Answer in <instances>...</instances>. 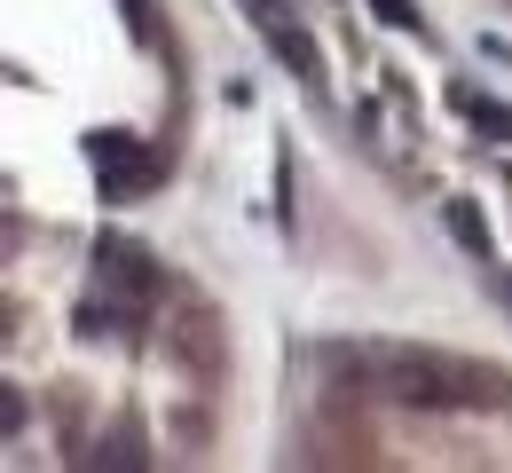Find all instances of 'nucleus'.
Here are the masks:
<instances>
[{"instance_id": "f257e3e1", "label": "nucleus", "mask_w": 512, "mask_h": 473, "mask_svg": "<svg viewBox=\"0 0 512 473\" xmlns=\"http://www.w3.org/2000/svg\"><path fill=\"white\" fill-rule=\"evenodd\" d=\"M87 158L103 166V190H111V198H134V190H150V182H158V166H150L127 135H87Z\"/></svg>"}, {"instance_id": "f03ea898", "label": "nucleus", "mask_w": 512, "mask_h": 473, "mask_svg": "<svg viewBox=\"0 0 512 473\" xmlns=\"http://www.w3.org/2000/svg\"><path fill=\"white\" fill-rule=\"evenodd\" d=\"M95 269H103L111 292H127V300H142V308L158 300V269H150V253H142V245H119V237H111V245L95 253Z\"/></svg>"}, {"instance_id": "7ed1b4c3", "label": "nucleus", "mask_w": 512, "mask_h": 473, "mask_svg": "<svg viewBox=\"0 0 512 473\" xmlns=\"http://www.w3.org/2000/svg\"><path fill=\"white\" fill-rule=\"evenodd\" d=\"M79 332L87 339H134L142 332V300H87V308H79Z\"/></svg>"}, {"instance_id": "20e7f679", "label": "nucleus", "mask_w": 512, "mask_h": 473, "mask_svg": "<svg viewBox=\"0 0 512 473\" xmlns=\"http://www.w3.org/2000/svg\"><path fill=\"white\" fill-rule=\"evenodd\" d=\"M457 111L481 127L489 142H512V103H497V95H481V87H457Z\"/></svg>"}, {"instance_id": "39448f33", "label": "nucleus", "mask_w": 512, "mask_h": 473, "mask_svg": "<svg viewBox=\"0 0 512 473\" xmlns=\"http://www.w3.org/2000/svg\"><path fill=\"white\" fill-rule=\"evenodd\" d=\"M268 40H276V56H284V64L300 71L308 87H316V79H323V56H316V40H308L300 24H268Z\"/></svg>"}, {"instance_id": "423d86ee", "label": "nucleus", "mask_w": 512, "mask_h": 473, "mask_svg": "<svg viewBox=\"0 0 512 473\" xmlns=\"http://www.w3.org/2000/svg\"><path fill=\"white\" fill-rule=\"evenodd\" d=\"M442 221H449V237H457L473 261L489 253V221H481V205H473V198H449V205H442Z\"/></svg>"}, {"instance_id": "0eeeda50", "label": "nucleus", "mask_w": 512, "mask_h": 473, "mask_svg": "<svg viewBox=\"0 0 512 473\" xmlns=\"http://www.w3.org/2000/svg\"><path fill=\"white\" fill-rule=\"evenodd\" d=\"M371 8H379V24H394V32H410V24H418V8H410V0H371Z\"/></svg>"}, {"instance_id": "6e6552de", "label": "nucleus", "mask_w": 512, "mask_h": 473, "mask_svg": "<svg viewBox=\"0 0 512 473\" xmlns=\"http://www.w3.org/2000/svg\"><path fill=\"white\" fill-rule=\"evenodd\" d=\"M119 8H127V32H134V40H150V0H119Z\"/></svg>"}, {"instance_id": "1a4fd4ad", "label": "nucleus", "mask_w": 512, "mask_h": 473, "mask_svg": "<svg viewBox=\"0 0 512 473\" xmlns=\"http://www.w3.org/2000/svg\"><path fill=\"white\" fill-rule=\"evenodd\" d=\"M292 8H300V0H253V16H260V24H284Z\"/></svg>"}]
</instances>
